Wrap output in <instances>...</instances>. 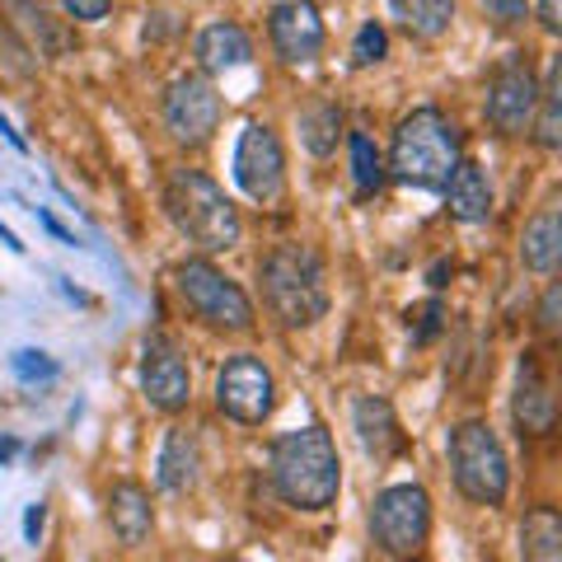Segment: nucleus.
<instances>
[{
  "label": "nucleus",
  "instance_id": "nucleus-1",
  "mask_svg": "<svg viewBox=\"0 0 562 562\" xmlns=\"http://www.w3.org/2000/svg\"><path fill=\"white\" fill-rule=\"evenodd\" d=\"M272 492L295 512H328L342 492V460L324 427L281 431L268 454Z\"/></svg>",
  "mask_w": 562,
  "mask_h": 562
},
{
  "label": "nucleus",
  "instance_id": "nucleus-2",
  "mask_svg": "<svg viewBox=\"0 0 562 562\" xmlns=\"http://www.w3.org/2000/svg\"><path fill=\"white\" fill-rule=\"evenodd\" d=\"M165 211L188 244H198L202 254H231L244 239V221L235 202L225 198V188L202 169H169L165 183Z\"/></svg>",
  "mask_w": 562,
  "mask_h": 562
},
{
  "label": "nucleus",
  "instance_id": "nucleus-3",
  "mask_svg": "<svg viewBox=\"0 0 562 562\" xmlns=\"http://www.w3.org/2000/svg\"><path fill=\"white\" fill-rule=\"evenodd\" d=\"M460 150H464L460 127H454L441 109L427 103V109H413L394 127V146H390V160H384V173L408 188H422V192H441L450 169L460 165Z\"/></svg>",
  "mask_w": 562,
  "mask_h": 562
},
{
  "label": "nucleus",
  "instance_id": "nucleus-4",
  "mask_svg": "<svg viewBox=\"0 0 562 562\" xmlns=\"http://www.w3.org/2000/svg\"><path fill=\"white\" fill-rule=\"evenodd\" d=\"M262 301L277 314L281 328H310L328 314V268L310 244H277V249L258 262Z\"/></svg>",
  "mask_w": 562,
  "mask_h": 562
},
{
  "label": "nucleus",
  "instance_id": "nucleus-5",
  "mask_svg": "<svg viewBox=\"0 0 562 562\" xmlns=\"http://www.w3.org/2000/svg\"><path fill=\"white\" fill-rule=\"evenodd\" d=\"M450 469H454V487L464 492L473 506H502L512 492V464L497 441V431L487 422H460L450 431Z\"/></svg>",
  "mask_w": 562,
  "mask_h": 562
},
{
  "label": "nucleus",
  "instance_id": "nucleus-6",
  "mask_svg": "<svg viewBox=\"0 0 562 562\" xmlns=\"http://www.w3.org/2000/svg\"><path fill=\"white\" fill-rule=\"evenodd\" d=\"M173 291L183 295V305L198 314L206 328L221 333H249L254 328V301L244 295L235 277H225L211 258H188L173 268Z\"/></svg>",
  "mask_w": 562,
  "mask_h": 562
},
{
  "label": "nucleus",
  "instance_id": "nucleus-7",
  "mask_svg": "<svg viewBox=\"0 0 562 562\" xmlns=\"http://www.w3.org/2000/svg\"><path fill=\"white\" fill-rule=\"evenodd\" d=\"M431 535V497L422 483H394L384 487L371 506V539L380 553L413 558Z\"/></svg>",
  "mask_w": 562,
  "mask_h": 562
},
{
  "label": "nucleus",
  "instance_id": "nucleus-8",
  "mask_svg": "<svg viewBox=\"0 0 562 562\" xmlns=\"http://www.w3.org/2000/svg\"><path fill=\"white\" fill-rule=\"evenodd\" d=\"M216 408L239 427H262L277 408V380L268 361L254 351H239L216 371Z\"/></svg>",
  "mask_w": 562,
  "mask_h": 562
},
{
  "label": "nucleus",
  "instance_id": "nucleus-9",
  "mask_svg": "<svg viewBox=\"0 0 562 562\" xmlns=\"http://www.w3.org/2000/svg\"><path fill=\"white\" fill-rule=\"evenodd\" d=\"M539 109V76L530 70L525 57H512L492 70L487 80V99H483V117L492 122V132L502 136H525Z\"/></svg>",
  "mask_w": 562,
  "mask_h": 562
},
{
  "label": "nucleus",
  "instance_id": "nucleus-10",
  "mask_svg": "<svg viewBox=\"0 0 562 562\" xmlns=\"http://www.w3.org/2000/svg\"><path fill=\"white\" fill-rule=\"evenodd\" d=\"M221 113H225V103H221L216 85H211L202 70L179 76L165 90V127L179 146H206L211 132L221 127Z\"/></svg>",
  "mask_w": 562,
  "mask_h": 562
},
{
  "label": "nucleus",
  "instance_id": "nucleus-11",
  "mask_svg": "<svg viewBox=\"0 0 562 562\" xmlns=\"http://www.w3.org/2000/svg\"><path fill=\"white\" fill-rule=\"evenodd\" d=\"M235 183L249 192L254 202H277L281 188H286V150H281V136L268 122H249V127L239 132Z\"/></svg>",
  "mask_w": 562,
  "mask_h": 562
},
{
  "label": "nucleus",
  "instance_id": "nucleus-12",
  "mask_svg": "<svg viewBox=\"0 0 562 562\" xmlns=\"http://www.w3.org/2000/svg\"><path fill=\"white\" fill-rule=\"evenodd\" d=\"M268 38H272V52L286 66L319 61V52L328 43L324 20H319V5H314V0H281V5H272V14H268Z\"/></svg>",
  "mask_w": 562,
  "mask_h": 562
},
{
  "label": "nucleus",
  "instance_id": "nucleus-13",
  "mask_svg": "<svg viewBox=\"0 0 562 562\" xmlns=\"http://www.w3.org/2000/svg\"><path fill=\"white\" fill-rule=\"evenodd\" d=\"M140 394L155 413H183L192 403V371L179 357V347L165 338H150L140 351Z\"/></svg>",
  "mask_w": 562,
  "mask_h": 562
},
{
  "label": "nucleus",
  "instance_id": "nucleus-14",
  "mask_svg": "<svg viewBox=\"0 0 562 562\" xmlns=\"http://www.w3.org/2000/svg\"><path fill=\"white\" fill-rule=\"evenodd\" d=\"M512 413H516L520 436H549L553 431L558 398H553V384H549V375H543V366H539V351H520Z\"/></svg>",
  "mask_w": 562,
  "mask_h": 562
},
{
  "label": "nucleus",
  "instance_id": "nucleus-15",
  "mask_svg": "<svg viewBox=\"0 0 562 562\" xmlns=\"http://www.w3.org/2000/svg\"><path fill=\"white\" fill-rule=\"evenodd\" d=\"M109 525H113V535L127 543V549H140V543L150 539V530H155L150 492L140 483H132V479L113 483V492H109Z\"/></svg>",
  "mask_w": 562,
  "mask_h": 562
},
{
  "label": "nucleus",
  "instance_id": "nucleus-16",
  "mask_svg": "<svg viewBox=\"0 0 562 562\" xmlns=\"http://www.w3.org/2000/svg\"><path fill=\"white\" fill-rule=\"evenodd\" d=\"M351 422H357V436H361V446L371 460H394V454L403 450V431H398V417L390 408V398H375V394H366L351 403Z\"/></svg>",
  "mask_w": 562,
  "mask_h": 562
},
{
  "label": "nucleus",
  "instance_id": "nucleus-17",
  "mask_svg": "<svg viewBox=\"0 0 562 562\" xmlns=\"http://www.w3.org/2000/svg\"><path fill=\"white\" fill-rule=\"evenodd\" d=\"M198 469H202L198 436L188 427H169L160 441V454H155V483L165 492H192L198 487Z\"/></svg>",
  "mask_w": 562,
  "mask_h": 562
},
{
  "label": "nucleus",
  "instance_id": "nucleus-18",
  "mask_svg": "<svg viewBox=\"0 0 562 562\" xmlns=\"http://www.w3.org/2000/svg\"><path fill=\"white\" fill-rule=\"evenodd\" d=\"M446 206H450V216L454 221H464V225H483L492 216V183H487V173L483 165H473V160H460L450 169V179H446Z\"/></svg>",
  "mask_w": 562,
  "mask_h": 562
},
{
  "label": "nucleus",
  "instance_id": "nucleus-19",
  "mask_svg": "<svg viewBox=\"0 0 562 562\" xmlns=\"http://www.w3.org/2000/svg\"><path fill=\"white\" fill-rule=\"evenodd\" d=\"M192 52H198V66L206 70V76H216V70H239L254 57V43L235 20H216V24H206L198 33Z\"/></svg>",
  "mask_w": 562,
  "mask_h": 562
},
{
  "label": "nucleus",
  "instance_id": "nucleus-20",
  "mask_svg": "<svg viewBox=\"0 0 562 562\" xmlns=\"http://www.w3.org/2000/svg\"><path fill=\"white\" fill-rule=\"evenodd\" d=\"M558 258H562V211L543 206L520 235V262L530 272H539V277H553Z\"/></svg>",
  "mask_w": 562,
  "mask_h": 562
},
{
  "label": "nucleus",
  "instance_id": "nucleus-21",
  "mask_svg": "<svg viewBox=\"0 0 562 562\" xmlns=\"http://www.w3.org/2000/svg\"><path fill=\"white\" fill-rule=\"evenodd\" d=\"M520 558L525 562H562V520L549 502L525 512L520 520Z\"/></svg>",
  "mask_w": 562,
  "mask_h": 562
},
{
  "label": "nucleus",
  "instance_id": "nucleus-22",
  "mask_svg": "<svg viewBox=\"0 0 562 562\" xmlns=\"http://www.w3.org/2000/svg\"><path fill=\"white\" fill-rule=\"evenodd\" d=\"M390 5H394V20L422 43L446 38L454 24V0H390Z\"/></svg>",
  "mask_w": 562,
  "mask_h": 562
},
{
  "label": "nucleus",
  "instance_id": "nucleus-23",
  "mask_svg": "<svg viewBox=\"0 0 562 562\" xmlns=\"http://www.w3.org/2000/svg\"><path fill=\"white\" fill-rule=\"evenodd\" d=\"M558 85H562V61L549 66V76L539 80V109H535V122H530V132L543 150H558L562 146V94H558Z\"/></svg>",
  "mask_w": 562,
  "mask_h": 562
},
{
  "label": "nucleus",
  "instance_id": "nucleus-24",
  "mask_svg": "<svg viewBox=\"0 0 562 562\" xmlns=\"http://www.w3.org/2000/svg\"><path fill=\"white\" fill-rule=\"evenodd\" d=\"M295 127H301V146L310 150V155H333L338 150V136H342V109L338 103H314V109H305L301 113V122H295Z\"/></svg>",
  "mask_w": 562,
  "mask_h": 562
},
{
  "label": "nucleus",
  "instance_id": "nucleus-25",
  "mask_svg": "<svg viewBox=\"0 0 562 562\" xmlns=\"http://www.w3.org/2000/svg\"><path fill=\"white\" fill-rule=\"evenodd\" d=\"M347 155H351V183H357V198H375L384 188V155L375 150V140L366 132H351L347 136Z\"/></svg>",
  "mask_w": 562,
  "mask_h": 562
},
{
  "label": "nucleus",
  "instance_id": "nucleus-26",
  "mask_svg": "<svg viewBox=\"0 0 562 562\" xmlns=\"http://www.w3.org/2000/svg\"><path fill=\"white\" fill-rule=\"evenodd\" d=\"M10 371H14L20 384H52L61 375V366H57V357H47V351L24 347V351H14L10 357Z\"/></svg>",
  "mask_w": 562,
  "mask_h": 562
},
{
  "label": "nucleus",
  "instance_id": "nucleus-27",
  "mask_svg": "<svg viewBox=\"0 0 562 562\" xmlns=\"http://www.w3.org/2000/svg\"><path fill=\"white\" fill-rule=\"evenodd\" d=\"M384 57H390V33H384V24L366 20L357 29V38H351V66L366 70V66H380Z\"/></svg>",
  "mask_w": 562,
  "mask_h": 562
},
{
  "label": "nucleus",
  "instance_id": "nucleus-28",
  "mask_svg": "<svg viewBox=\"0 0 562 562\" xmlns=\"http://www.w3.org/2000/svg\"><path fill=\"white\" fill-rule=\"evenodd\" d=\"M441 324H446V305L441 301H427V305H417L413 314H408V333H413V347H427L436 333H441Z\"/></svg>",
  "mask_w": 562,
  "mask_h": 562
},
{
  "label": "nucleus",
  "instance_id": "nucleus-29",
  "mask_svg": "<svg viewBox=\"0 0 562 562\" xmlns=\"http://www.w3.org/2000/svg\"><path fill=\"white\" fill-rule=\"evenodd\" d=\"M487 20H497V24H520L525 20V10H530V0H479Z\"/></svg>",
  "mask_w": 562,
  "mask_h": 562
},
{
  "label": "nucleus",
  "instance_id": "nucleus-30",
  "mask_svg": "<svg viewBox=\"0 0 562 562\" xmlns=\"http://www.w3.org/2000/svg\"><path fill=\"white\" fill-rule=\"evenodd\" d=\"M558 305H562V281H549V291H543V301H539V314H535L539 333H558Z\"/></svg>",
  "mask_w": 562,
  "mask_h": 562
},
{
  "label": "nucleus",
  "instance_id": "nucleus-31",
  "mask_svg": "<svg viewBox=\"0 0 562 562\" xmlns=\"http://www.w3.org/2000/svg\"><path fill=\"white\" fill-rule=\"evenodd\" d=\"M61 10L70 14V20H80V24H99L103 14L113 10V0H61Z\"/></svg>",
  "mask_w": 562,
  "mask_h": 562
},
{
  "label": "nucleus",
  "instance_id": "nucleus-32",
  "mask_svg": "<svg viewBox=\"0 0 562 562\" xmlns=\"http://www.w3.org/2000/svg\"><path fill=\"white\" fill-rule=\"evenodd\" d=\"M33 211H38V225H43V231H47L52 239H57V244H66V249H76V244H80V239H76V235H70V231H66V225H61L57 216H52V211H47V206H33Z\"/></svg>",
  "mask_w": 562,
  "mask_h": 562
},
{
  "label": "nucleus",
  "instance_id": "nucleus-33",
  "mask_svg": "<svg viewBox=\"0 0 562 562\" xmlns=\"http://www.w3.org/2000/svg\"><path fill=\"white\" fill-rule=\"evenodd\" d=\"M43 525H47V506L33 502L29 512H24V543H38L43 539Z\"/></svg>",
  "mask_w": 562,
  "mask_h": 562
},
{
  "label": "nucleus",
  "instance_id": "nucleus-34",
  "mask_svg": "<svg viewBox=\"0 0 562 562\" xmlns=\"http://www.w3.org/2000/svg\"><path fill=\"white\" fill-rule=\"evenodd\" d=\"M539 24L543 33H562V0H539Z\"/></svg>",
  "mask_w": 562,
  "mask_h": 562
},
{
  "label": "nucleus",
  "instance_id": "nucleus-35",
  "mask_svg": "<svg viewBox=\"0 0 562 562\" xmlns=\"http://www.w3.org/2000/svg\"><path fill=\"white\" fill-rule=\"evenodd\" d=\"M0 136H5V140H10V146H14V150H20V155H29V140H24L20 132H14V127H10V117H5V113H0Z\"/></svg>",
  "mask_w": 562,
  "mask_h": 562
},
{
  "label": "nucleus",
  "instance_id": "nucleus-36",
  "mask_svg": "<svg viewBox=\"0 0 562 562\" xmlns=\"http://www.w3.org/2000/svg\"><path fill=\"white\" fill-rule=\"evenodd\" d=\"M20 460V441L14 436H0V464H14Z\"/></svg>",
  "mask_w": 562,
  "mask_h": 562
},
{
  "label": "nucleus",
  "instance_id": "nucleus-37",
  "mask_svg": "<svg viewBox=\"0 0 562 562\" xmlns=\"http://www.w3.org/2000/svg\"><path fill=\"white\" fill-rule=\"evenodd\" d=\"M0 244H5V249H10V254H24V244H20V235H14V231H10V225H0Z\"/></svg>",
  "mask_w": 562,
  "mask_h": 562
},
{
  "label": "nucleus",
  "instance_id": "nucleus-38",
  "mask_svg": "<svg viewBox=\"0 0 562 562\" xmlns=\"http://www.w3.org/2000/svg\"><path fill=\"white\" fill-rule=\"evenodd\" d=\"M446 272H450V262H436V268H431V286H446Z\"/></svg>",
  "mask_w": 562,
  "mask_h": 562
},
{
  "label": "nucleus",
  "instance_id": "nucleus-39",
  "mask_svg": "<svg viewBox=\"0 0 562 562\" xmlns=\"http://www.w3.org/2000/svg\"><path fill=\"white\" fill-rule=\"evenodd\" d=\"M403 562H413V558H403Z\"/></svg>",
  "mask_w": 562,
  "mask_h": 562
},
{
  "label": "nucleus",
  "instance_id": "nucleus-40",
  "mask_svg": "<svg viewBox=\"0 0 562 562\" xmlns=\"http://www.w3.org/2000/svg\"><path fill=\"white\" fill-rule=\"evenodd\" d=\"M0 562H5V558H0Z\"/></svg>",
  "mask_w": 562,
  "mask_h": 562
}]
</instances>
